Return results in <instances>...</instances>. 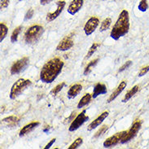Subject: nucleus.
Returning <instances> with one entry per match:
<instances>
[{"instance_id": "1", "label": "nucleus", "mask_w": 149, "mask_h": 149, "mask_svg": "<svg viewBox=\"0 0 149 149\" xmlns=\"http://www.w3.org/2000/svg\"><path fill=\"white\" fill-rule=\"evenodd\" d=\"M64 62L59 58H53L45 64L41 69L40 80L44 83H52L61 73Z\"/></svg>"}, {"instance_id": "2", "label": "nucleus", "mask_w": 149, "mask_h": 149, "mask_svg": "<svg viewBox=\"0 0 149 149\" xmlns=\"http://www.w3.org/2000/svg\"><path fill=\"white\" fill-rule=\"evenodd\" d=\"M130 29V16L129 12L123 10L120 13L118 19L113 26L110 36L114 40H118L120 38L125 36Z\"/></svg>"}, {"instance_id": "3", "label": "nucleus", "mask_w": 149, "mask_h": 149, "mask_svg": "<svg viewBox=\"0 0 149 149\" xmlns=\"http://www.w3.org/2000/svg\"><path fill=\"white\" fill-rule=\"evenodd\" d=\"M43 31H44V29H43L42 26L38 25V24L33 25L25 32L24 40L28 44L36 43L42 35Z\"/></svg>"}, {"instance_id": "4", "label": "nucleus", "mask_w": 149, "mask_h": 149, "mask_svg": "<svg viewBox=\"0 0 149 149\" xmlns=\"http://www.w3.org/2000/svg\"><path fill=\"white\" fill-rule=\"evenodd\" d=\"M32 84L31 81L29 79H24V78H20L19 80H17L13 84L11 89V92H10V99L15 100L17 97L21 95V93L24 91L26 88H28L30 85Z\"/></svg>"}, {"instance_id": "5", "label": "nucleus", "mask_w": 149, "mask_h": 149, "mask_svg": "<svg viewBox=\"0 0 149 149\" xmlns=\"http://www.w3.org/2000/svg\"><path fill=\"white\" fill-rule=\"evenodd\" d=\"M141 128V121H136L134 122V124L131 125V127L130 128L128 131H126V134H125L124 138L122 139L121 141V143H125L127 142L130 141L131 139H133L137 135L139 130Z\"/></svg>"}, {"instance_id": "6", "label": "nucleus", "mask_w": 149, "mask_h": 149, "mask_svg": "<svg viewBox=\"0 0 149 149\" xmlns=\"http://www.w3.org/2000/svg\"><path fill=\"white\" fill-rule=\"evenodd\" d=\"M89 117L88 116L86 115V110H83L81 113H79L77 117L72 121L71 125H69V130L71 131V132H73L75 131L77 129H79L81 125L84 124L86 121H88Z\"/></svg>"}, {"instance_id": "7", "label": "nucleus", "mask_w": 149, "mask_h": 149, "mask_svg": "<svg viewBox=\"0 0 149 149\" xmlns=\"http://www.w3.org/2000/svg\"><path fill=\"white\" fill-rule=\"evenodd\" d=\"M29 57H23L19 61H16L11 68V73L12 74H18L24 71L25 68L29 65Z\"/></svg>"}, {"instance_id": "8", "label": "nucleus", "mask_w": 149, "mask_h": 149, "mask_svg": "<svg viewBox=\"0 0 149 149\" xmlns=\"http://www.w3.org/2000/svg\"><path fill=\"white\" fill-rule=\"evenodd\" d=\"M125 134H126V131H121V132L115 134L114 135L109 137L104 142V148H112L113 146H116L122 140Z\"/></svg>"}, {"instance_id": "9", "label": "nucleus", "mask_w": 149, "mask_h": 149, "mask_svg": "<svg viewBox=\"0 0 149 149\" xmlns=\"http://www.w3.org/2000/svg\"><path fill=\"white\" fill-rule=\"evenodd\" d=\"M100 24V20L95 17V16H92L91 17L87 22L86 23L84 26V32L86 35L90 36L91 34H92L93 33L95 32V30L96 29L98 25Z\"/></svg>"}, {"instance_id": "10", "label": "nucleus", "mask_w": 149, "mask_h": 149, "mask_svg": "<svg viewBox=\"0 0 149 149\" xmlns=\"http://www.w3.org/2000/svg\"><path fill=\"white\" fill-rule=\"evenodd\" d=\"M57 8L56 10L55 11V12H50L48 13L47 15V18H46V20H47L48 22H51V21H52L55 19H56L58 16L61 15V13L62 12V11L64 10V8L65 7V1H63V0H61V1H58L57 2Z\"/></svg>"}, {"instance_id": "11", "label": "nucleus", "mask_w": 149, "mask_h": 149, "mask_svg": "<svg viewBox=\"0 0 149 149\" xmlns=\"http://www.w3.org/2000/svg\"><path fill=\"white\" fill-rule=\"evenodd\" d=\"M84 3L83 0H73L70 4H69V8H68V12L70 15H75L76 13L79 12L81 10V8H82Z\"/></svg>"}, {"instance_id": "12", "label": "nucleus", "mask_w": 149, "mask_h": 149, "mask_svg": "<svg viewBox=\"0 0 149 149\" xmlns=\"http://www.w3.org/2000/svg\"><path fill=\"white\" fill-rule=\"evenodd\" d=\"M73 46V41L72 40L71 37H66L63 40L60 42V43L57 46L56 49L58 51H61V52H65V51H68L70 48H72Z\"/></svg>"}, {"instance_id": "13", "label": "nucleus", "mask_w": 149, "mask_h": 149, "mask_svg": "<svg viewBox=\"0 0 149 149\" xmlns=\"http://www.w3.org/2000/svg\"><path fill=\"white\" fill-rule=\"evenodd\" d=\"M109 114V112H104L102 114H100V115L97 117L95 121H93L92 122L88 125V127H87V130H88V131H91V130H93L94 129H95L96 127H98V126L100 125L101 123H102V122L104 121L105 119L108 117Z\"/></svg>"}, {"instance_id": "14", "label": "nucleus", "mask_w": 149, "mask_h": 149, "mask_svg": "<svg viewBox=\"0 0 149 149\" xmlns=\"http://www.w3.org/2000/svg\"><path fill=\"white\" fill-rule=\"evenodd\" d=\"M39 125H40L39 122H38V121H33V122H31V123H29L28 125H24V127L20 130L19 136H20V137H23L24 135L28 134L29 133H30V132L33 131L35 128H37Z\"/></svg>"}, {"instance_id": "15", "label": "nucleus", "mask_w": 149, "mask_h": 149, "mask_svg": "<svg viewBox=\"0 0 149 149\" xmlns=\"http://www.w3.org/2000/svg\"><path fill=\"white\" fill-rule=\"evenodd\" d=\"M126 85H127L126 81H122L121 83H120V85L117 86V89H116V90L112 93V95L109 96V100H108V103H111L112 101L114 100H115V99H116V98H117L124 90H125V88L126 87Z\"/></svg>"}, {"instance_id": "16", "label": "nucleus", "mask_w": 149, "mask_h": 149, "mask_svg": "<svg viewBox=\"0 0 149 149\" xmlns=\"http://www.w3.org/2000/svg\"><path fill=\"white\" fill-rule=\"evenodd\" d=\"M107 93V87L104 84H102V83H97L94 90H93V94H92V98L93 99H95L99 95H104Z\"/></svg>"}, {"instance_id": "17", "label": "nucleus", "mask_w": 149, "mask_h": 149, "mask_svg": "<svg viewBox=\"0 0 149 149\" xmlns=\"http://www.w3.org/2000/svg\"><path fill=\"white\" fill-rule=\"evenodd\" d=\"M82 90V86L81 84L73 85L68 91V98L69 99H74L75 97L80 93V91Z\"/></svg>"}, {"instance_id": "18", "label": "nucleus", "mask_w": 149, "mask_h": 149, "mask_svg": "<svg viewBox=\"0 0 149 149\" xmlns=\"http://www.w3.org/2000/svg\"><path fill=\"white\" fill-rule=\"evenodd\" d=\"M2 123L9 127H15L19 124V119L16 116H10L2 119Z\"/></svg>"}, {"instance_id": "19", "label": "nucleus", "mask_w": 149, "mask_h": 149, "mask_svg": "<svg viewBox=\"0 0 149 149\" xmlns=\"http://www.w3.org/2000/svg\"><path fill=\"white\" fill-rule=\"evenodd\" d=\"M139 86H137V85L133 86V88L130 89L129 91L126 93V95H125V97H124V99L122 100V102H123V103H126L127 101H129L130 100V99L139 91Z\"/></svg>"}, {"instance_id": "20", "label": "nucleus", "mask_w": 149, "mask_h": 149, "mask_svg": "<svg viewBox=\"0 0 149 149\" xmlns=\"http://www.w3.org/2000/svg\"><path fill=\"white\" fill-rule=\"evenodd\" d=\"M91 98H92V95H91V94H89V93L86 94L81 99V100L79 101V103H78V104H77V109L83 108L84 106H86V104H88L89 103H90V101H91Z\"/></svg>"}, {"instance_id": "21", "label": "nucleus", "mask_w": 149, "mask_h": 149, "mask_svg": "<svg viewBox=\"0 0 149 149\" xmlns=\"http://www.w3.org/2000/svg\"><path fill=\"white\" fill-rule=\"evenodd\" d=\"M8 32V27L4 23L0 24V42H3Z\"/></svg>"}, {"instance_id": "22", "label": "nucleus", "mask_w": 149, "mask_h": 149, "mask_svg": "<svg viewBox=\"0 0 149 149\" xmlns=\"http://www.w3.org/2000/svg\"><path fill=\"white\" fill-rule=\"evenodd\" d=\"M111 23H112L111 18H106L105 20H104V21L101 23L100 29V32H103V31H105V30L109 29L110 25H111Z\"/></svg>"}, {"instance_id": "23", "label": "nucleus", "mask_w": 149, "mask_h": 149, "mask_svg": "<svg viewBox=\"0 0 149 149\" xmlns=\"http://www.w3.org/2000/svg\"><path fill=\"white\" fill-rule=\"evenodd\" d=\"M98 61H99V59H95V60L91 61V62L89 63L84 70V75H87V74H89V73H91V69H92L93 68H94V67L96 65L97 62H98Z\"/></svg>"}, {"instance_id": "24", "label": "nucleus", "mask_w": 149, "mask_h": 149, "mask_svg": "<svg viewBox=\"0 0 149 149\" xmlns=\"http://www.w3.org/2000/svg\"><path fill=\"white\" fill-rule=\"evenodd\" d=\"M21 29L22 26H18L17 28H16L12 33V36H11V41L12 42H16L17 39H18V36L20 34V31H21Z\"/></svg>"}, {"instance_id": "25", "label": "nucleus", "mask_w": 149, "mask_h": 149, "mask_svg": "<svg viewBox=\"0 0 149 149\" xmlns=\"http://www.w3.org/2000/svg\"><path fill=\"white\" fill-rule=\"evenodd\" d=\"M100 46V43H97V42L92 44V46L91 47V48L89 49L88 52H87V55H86V59H89L90 57L92 56L93 54L96 52V50L98 49V47H99Z\"/></svg>"}, {"instance_id": "26", "label": "nucleus", "mask_w": 149, "mask_h": 149, "mask_svg": "<svg viewBox=\"0 0 149 149\" xmlns=\"http://www.w3.org/2000/svg\"><path fill=\"white\" fill-rule=\"evenodd\" d=\"M139 10L142 12H145L148 9V0H140L139 4L138 6Z\"/></svg>"}, {"instance_id": "27", "label": "nucleus", "mask_w": 149, "mask_h": 149, "mask_svg": "<svg viewBox=\"0 0 149 149\" xmlns=\"http://www.w3.org/2000/svg\"><path fill=\"white\" fill-rule=\"evenodd\" d=\"M65 82H62V83H61V84L57 85L55 88H53L52 90L51 91V95H53V96L56 95L57 94L60 92L61 90L65 87Z\"/></svg>"}, {"instance_id": "28", "label": "nucleus", "mask_w": 149, "mask_h": 149, "mask_svg": "<svg viewBox=\"0 0 149 149\" xmlns=\"http://www.w3.org/2000/svg\"><path fill=\"white\" fill-rule=\"evenodd\" d=\"M82 142H83V139H82L81 138H77L76 140L73 142L71 145L69 146V149H75L77 148H78L79 146L81 145Z\"/></svg>"}, {"instance_id": "29", "label": "nucleus", "mask_w": 149, "mask_h": 149, "mask_svg": "<svg viewBox=\"0 0 149 149\" xmlns=\"http://www.w3.org/2000/svg\"><path fill=\"white\" fill-rule=\"evenodd\" d=\"M108 130V125H103L102 127H100V129L98 131L96 132V134H95V136L94 137L95 138H98L100 136L101 134H103L104 133L105 131Z\"/></svg>"}, {"instance_id": "30", "label": "nucleus", "mask_w": 149, "mask_h": 149, "mask_svg": "<svg viewBox=\"0 0 149 149\" xmlns=\"http://www.w3.org/2000/svg\"><path fill=\"white\" fill-rule=\"evenodd\" d=\"M132 65V61H128L127 62H125L124 65L121 66V68H120V69H119V72H122V71H124V70H125L126 69H128L130 65Z\"/></svg>"}, {"instance_id": "31", "label": "nucleus", "mask_w": 149, "mask_h": 149, "mask_svg": "<svg viewBox=\"0 0 149 149\" xmlns=\"http://www.w3.org/2000/svg\"><path fill=\"white\" fill-rule=\"evenodd\" d=\"M33 9H29L28 12H26V14H25V16H24V20H29V19H31L32 18V16H33Z\"/></svg>"}, {"instance_id": "32", "label": "nucleus", "mask_w": 149, "mask_h": 149, "mask_svg": "<svg viewBox=\"0 0 149 149\" xmlns=\"http://www.w3.org/2000/svg\"><path fill=\"white\" fill-rule=\"evenodd\" d=\"M149 71V65L148 66H146L144 68H143V69L140 70V72L139 73V77H143L146 75V73H148Z\"/></svg>"}, {"instance_id": "33", "label": "nucleus", "mask_w": 149, "mask_h": 149, "mask_svg": "<svg viewBox=\"0 0 149 149\" xmlns=\"http://www.w3.org/2000/svg\"><path fill=\"white\" fill-rule=\"evenodd\" d=\"M9 3H10V0H1V7H0L1 9L8 8Z\"/></svg>"}, {"instance_id": "34", "label": "nucleus", "mask_w": 149, "mask_h": 149, "mask_svg": "<svg viewBox=\"0 0 149 149\" xmlns=\"http://www.w3.org/2000/svg\"><path fill=\"white\" fill-rule=\"evenodd\" d=\"M56 139H52V140H51V141L49 142V143H47V145L45 146L44 148H45V149H48V148H51V147H52V146L53 145V143H54L56 142Z\"/></svg>"}, {"instance_id": "35", "label": "nucleus", "mask_w": 149, "mask_h": 149, "mask_svg": "<svg viewBox=\"0 0 149 149\" xmlns=\"http://www.w3.org/2000/svg\"><path fill=\"white\" fill-rule=\"evenodd\" d=\"M52 0H40V3L41 5H46V4L51 3Z\"/></svg>"}, {"instance_id": "36", "label": "nucleus", "mask_w": 149, "mask_h": 149, "mask_svg": "<svg viewBox=\"0 0 149 149\" xmlns=\"http://www.w3.org/2000/svg\"><path fill=\"white\" fill-rule=\"evenodd\" d=\"M19 1H23V0H19Z\"/></svg>"}, {"instance_id": "37", "label": "nucleus", "mask_w": 149, "mask_h": 149, "mask_svg": "<svg viewBox=\"0 0 149 149\" xmlns=\"http://www.w3.org/2000/svg\"><path fill=\"white\" fill-rule=\"evenodd\" d=\"M148 102H149V100H148Z\"/></svg>"}]
</instances>
